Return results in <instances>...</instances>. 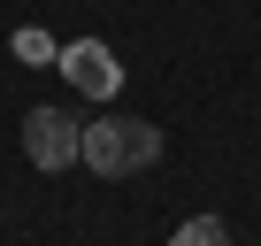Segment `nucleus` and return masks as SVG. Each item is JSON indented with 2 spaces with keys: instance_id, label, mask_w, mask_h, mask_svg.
I'll return each mask as SVG.
<instances>
[{
  "instance_id": "nucleus-1",
  "label": "nucleus",
  "mask_w": 261,
  "mask_h": 246,
  "mask_svg": "<svg viewBox=\"0 0 261 246\" xmlns=\"http://www.w3.org/2000/svg\"><path fill=\"white\" fill-rule=\"evenodd\" d=\"M162 162V131L146 115H100L85 123V169L92 177H130V169H154Z\"/></svg>"
},
{
  "instance_id": "nucleus-3",
  "label": "nucleus",
  "mask_w": 261,
  "mask_h": 246,
  "mask_svg": "<svg viewBox=\"0 0 261 246\" xmlns=\"http://www.w3.org/2000/svg\"><path fill=\"white\" fill-rule=\"evenodd\" d=\"M54 62H62V77H69L85 100H108V92L123 85V69H115V46H100V39H69Z\"/></svg>"
},
{
  "instance_id": "nucleus-2",
  "label": "nucleus",
  "mask_w": 261,
  "mask_h": 246,
  "mask_svg": "<svg viewBox=\"0 0 261 246\" xmlns=\"http://www.w3.org/2000/svg\"><path fill=\"white\" fill-rule=\"evenodd\" d=\"M23 154H31V169L85 162V123H69V108H31L23 115Z\"/></svg>"
},
{
  "instance_id": "nucleus-4",
  "label": "nucleus",
  "mask_w": 261,
  "mask_h": 246,
  "mask_svg": "<svg viewBox=\"0 0 261 246\" xmlns=\"http://www.w3.org/2000/svg\"><path fill=\"white\" fill-rule=\"evenodd\" d=\"M169 246H230V231H223V215H192L169 231Z\"/></svg>"
}]
</instances>
